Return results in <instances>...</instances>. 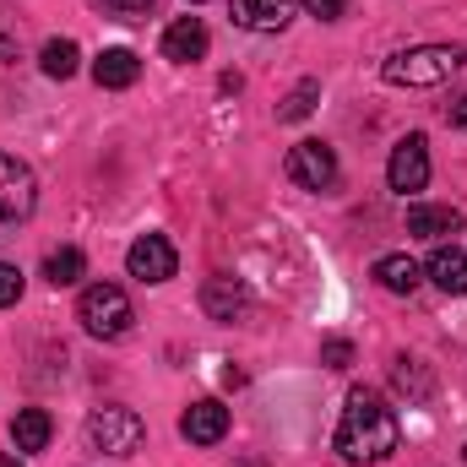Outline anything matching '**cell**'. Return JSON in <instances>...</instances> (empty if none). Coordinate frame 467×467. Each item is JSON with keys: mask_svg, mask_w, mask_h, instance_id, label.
<instances>
[{"mask_svg": "<svg viewBox=\"0 0 467 467\" xmlns=\"http://www.w3.org/2000/svg\"><path fill=\"white\" fill-rule=\"evenodd\" d=\"M316 104H321V82H316V77H305V82L277 104V119H283V125H299V119L316 115Z\"/></svg>", "mask_w": 467, "mask_h": 467, "instance_id": "obj_20", "label": "cell"}, {"mask_svg": "<svg viewBox=\"0 0 467 467\" xmlns=\"http://www.w3.org/2000/svg\"><path fill=\"white\" fill-rule=\"evenodd\" d=\"M202 55H207V27H202V16H180V22L163 27V60L191 66V60H202Z\"/></svg>", "mask_w": 467, "mask_h": 467, "instance_id": "obj_10", "label": "cell"}, {"mask_svg": "<svg viewBox=\"0 0 467 467\" xmlns=\"http://www.w3.org/2000/svg\"><path fill=\"white\" fill-rule=\"evenodd\" d=\"M386 180H391V191H397V196L424 191V185H430V141H424V136H402V141L391 147Z\"/></svg>", "mask_w": 467, "mask_h": 467, "instance_id": "obj_7", "label": "cell"}, {"mask_svg": "<svg viewBox=\"0 0 467 467\" xmlns=\"http://www.w3.org/2000/svg\"><path fill=\"white\" fill-rule=\"evenodd\" d=\"M44 277H49L55 288H71V283H82V277H88V255H82L77 244H60V250H49V255H44Z\"/></svg>", "mask_w": 467, "mask_h": 467, "instance_id": "obj_19", "label": "cell"}, {"mask_svg": "<svg viewBox=\"0 0 467 467\" xmlns=\"http://www.w3.org/2000/svg\"><path fill=\"white\" fill-rule=\"evenodd\" d=\"M77 321H82V332H88V337L115 343V337L130 332L136 310H130V299H125V288H119V283H93V288H82V299H77Z\"/></svg>", "mask_w": 467, "mask_h": 467, "instance_id": "obj_3", "label": "cell"}, {"mask_svg": "<svg viewBox=\"0 0 467 467\" xmlns=\"http://www.w3.org/2000/svg\"><path fill=\"white\" fill-rule=\"evenodd\" d=\"M16 299H22V272H16L11 261H0V310L16 305Z\"/></svg>", "mask_w": 467, "mask_h": 467, "instance_id": "obj_22", "label": "cell"}, {"mask_svg": "<svg viewBox=\"0 0 467 467\" xmlns=\"http://www.w3.org/2000/svg\"><path fill=\"white\" fill-rule=\"evenodd\" d=\"M288 180L299 191H332L337 185V152L327 141H299L288 147Z\"/></svg>", "mask_w": 467, "mask_h": 467, "instance_id": "obj_6", "label": "cell"}, {"mask_svg": "<svg viewBox=\"0 0 467 467\" xmlns=\"http://www.w3.org/2000/svg\"><path fill=\"white\" fill-rule=\"evenodd\" d=\"M391 380H397V391H408V397H430V375H424V364L408 358V353L391 364Z\"/></svg>", "mask_w": 467, "mask_h": 467, "instance_id": "obj_21", "label": "cell"}, {"mask_svg": "<svg viewBox=\"0 0 467 467\" xmlns=\"http://www.w3.org/2000/svg\"><path fill=\"white\" fill-rule=\"evenodd\" d=\"M0 467H22V457H5V451H0Z\"/></svg>", "mask_w": 467, "mask_h": 467, "instance_id": "obj_28", "label": "cell"}, {"mask_svg": "<svg viewBox=\"0 0 467 467\" xmlns=\"http://www.w3.org/2000/svg\"><path fill=\"white\" fill-rule=\"evenodd\" d=\"M305 11H310V16H321V22H337V16L348 11V0H305Z\"/></svg>", "mask_w": 467, "mask_h": 467, "instance_id": "obj_24", "label": "cell"}, {"mask_svg": "<svg viewBox=\"0 0 467 467\" xmlns=\"http://www.w3.org/2000/svg\"><path fill=\"white\" fill-rule=\"evenodd\" d=\"M125 266L136 283H169L180 272V250L163 239V234H141L130 250H125Z\"/></svg>", "mask_w": 467, "mask_h": 467, "instance_id": "obj_8", "label": "cell"}, {"mask_svg": "<svg viewBox=\"0 0 467 467\" xmlns=\"http://www.w3.org/2000/svg\"><path fill=\"white\" fill-rule=\"evenodd\" d=\"M180 435H185L191 446H218V441L229 435V408H223L218 397L191 402V408L180 413Z\"/></svg>", "mask_w": 467, "mask_h": 467, "instance_id": "obj_9", "label": "cell"}, {"mask_svg": "<svg viewBox=\"0 0 467 467\" xmlns=\"http://www.w3.org/2000/svg\"><path fill=\"white\" fill-rule=\"evenodd\" d=\"M104 5H109V11H119V16H147L158 0H104Z\"/></svg>", "mask_w": 467, "mask_h": 467, "instance_id": "obj_25", "label": "cell"}, {"mask_svg": "<svg viewBox=\"0 0 467 467\" xmlns=\"http://www.w3.org/2000/svg\"><path fill=\"white\" fill-rule=\"evenodd\" d=\"M446 125H451V130H467V93H457V99L446 104Z\"/></svg>", "mask_w": 467, "mask_h": 467, "instance_id": "obj_26", "label": "cell"}, {"mask_svg": "<svg viewBox=\"0 0 467 467\" xmlns=\"http://www.w3.org/2000/svg\"><path fill=\"white\" fill-rule=\"evenodd\" d=\"M462 457H467V446H462Z\"/></svg>", "mask_w": 467, "mask_h": 467, "instance_id": "obj_29", "label": "cell"}, {"mask_svg": "<svg viewBox=\"0 0 467 467\" xmlns=\"http://www.w3.org/2000/svg\"><path fill=\"white\" fill-rule=\"evenodd\" d=\"M244 305H250V294H244V283H239V277H223V272H218V277H207V283H202V310H207L213 321H234Z\"/></svg>", "mask_w": 467, "mask_h": 467, "instance_id": "obj_12", "label": "cell"}, {"mask_svg": "<svg viewBox=\"0 0 467 467\" xmlns=\"http://www.w3.org/2000/svg\"><path fill=\"white\" fill-rule=\"evenodd\" d=\"M424 272L435 277V288H446V294H467V255L457 250V244H441V250L430 255Z\"/></svg>", "mask_w": 467, "mask_h": 467, "instance_id": "obj_16", "label": "cell"}, {"mask_svg": "<svg viewBox=\"0 0 467 467\" xmlns=\"http://www.w3.org/2000/svg\"><path fill=\"white\" fill-rule=\"evenodd\" d=\"M0 60H16V44H11L5 33H0Z\"/></svg>", "mask_w": 467, "mask_h": 467, "instance_id": "obj_27", "label": "cell"}, {"mask_svg": "<svg viewBox=\"0 0 467 467\" xmlns=\"http://www.w3.org/2000/svg\"><path fill=\"white\" fill-rule=\"evenodd\" d=\"M141 435H147V424L136 408H93L88 413V441L104 457H130L141 446Z\"/></svg>", "mask_w": 467, "mask_h": 467, "instance_id": "obj_4", "label": "cell"}, {"mask_svg": "<svg viewBox=\"0 0 467 467\" xmlns=\"http://www.w3.org/2000/svg\"><path fill=\"white\" fill-rule=\"evenodd\" d=\"M462 60L467 55L457 44H419V49L391 55V60L380 66V77H386L391 88H441L446 77H457Z\"/></svg>", "mask_w": 467, "mask_h": 467, "instance_id": "obj_2", "label": "cell"}, {"mask_svg": "<svg viewBox=\"0 0 467 467\" xmlns=\"http://www.w3.org/2000/svg\"><path fill=\"white\" fill-rule=\"evenodd\" d=\"M397 441H402V424L386 408V397L369 391V386H353L348 408H343V424H337V457L369 467V462H386L397 451Z\"/></svg>", "mask_w": 467, "mask_h": 467, "instance_id": "obj_1", "label": "cell"}, {"mask_svg": "<svg viewBox=\"0 0 467 467\" xmlns=\"http://www.w3.org/2000/svg\"><path fill=\"white\" fill-rule=\"evenodd\" d=\"M321 358H327L332 369H348V364H353V343H343V337H332V343L321 348Z\"/></svg>", "mask_w": 467, "mask_h": 467, "instance_id": "obj_23", "label": "cell"}, {"mask_svg": "<svg viewBox=\"0 0 467 467\" xmlns=\"http://www.w3.org/2000/svg\"><path fill=\"white\" fill-rule=\"evenodd\" d=\"M457 229H462L457 207H408V234H419V239H446Z\"/></svg>", "mask_w": 467, "mask_h": 467, "instance_id": "obj_17", "label": "cell"}, {"mask_svg": "<svg viewBox=\"0 0 467 467\" xmlns=\"http://www.w3.org/2000/svg\"><path fill=\"white\" fill-rule=\"evenodd\" d=\"M38 66H44V77H49V82H71V77H77V66H82V49H77L71 38H49V44L38 49Z\"/></svg>", "mask_w": 467, "mask_h": 467, "instance_id": "obj_18", "label": "cell"}, {"mask_svg": "<svg viewBox=\"0 0 467 467\" xmlns=\"http://www.w3.org/2000/svg\"><path fill=\"white\" fill-rule=\"evenodd\" d=\"M136 77H141V55H136V49H104V55L93 60V82L109 88V93L130 88Z\"/></svg>", "mask_w": 467, "mask_h": 467, "instance_id": "obj_13", "label": "cell"}, {"mask_svg": "<svg viewBox=\"0 0 467 467\" xmlns=\"http://www.w3.org/2000/svg\"><path fill=\"white\" fill-rule=\"evenodd\" d=\"M375 283H380L386 294H413V288L424 283V266H419L413 255L391 250V255H380V261H375Z\"/></svg>", "mask_w": 467, "mask_h": 467, "instance_id": "obj_14", "label": "cell"}, {"mask_svg": "<svg viewBox=\"0 0 467 467\" xmlns=\"http://www.w3.org/2000/svg\"><path fill=\"white\" fill-rule=\"evenodd\" d=\"M38 207V180L22 158L0 152V223H27Z\"/></svg>", "mask_w": 467, "mask_h": 467, "instance_id": "obj_5", "label": "cell"}, {"mask_svg": "<svg viewBox=\"0 0 467 467\" xmlns=\"http://www.w3.org/2000/svg\"><path fill=\"white\" fill-rule=\"evenodd\" d=\"M49 435H55V419H49L44 408H22V413L11 419V441H16V451H44Z\"/></svg>", "mask_w": 467, "mask_h": 467, "instance_id": "obj_15", "label": "cell"}, {"mask_svg": "<svg viewBox=\"0 0 467 467\" xmlns=\"http://www.w3.org/2000/svg\"><path fill=\"white\" fill-rule=\"evenodd\" d=\"M288 11H294V0H229V16L239 27H250V33L288 27Z\"/></svg>", "mask_w": 467, "mask_h": 467, "instance_id": "obj_11", "label": "cell"}]
</instances>
